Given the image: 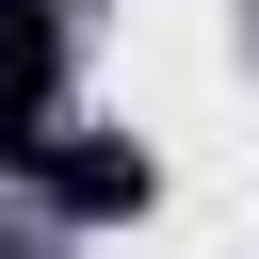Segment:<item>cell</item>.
<instances>
[{"label": "cell", "mask_w": 259, "mask_h": 259, "mask_svg": "<svg viewBox=\"0 0 259 259\" xmlns=\"http://www.w3.org/2000/svg\"><path fill=\"white\" fill-rule=\"evenodd\" d=\"M32 178H49V210H81V227H130V210L162 194V162H146V146H97V130H49Z\"/></svg>", "instance_id": "6da1fadb"}, {"label": "cell", "mask_w": 259, "mask_h": 259, "mask_svg": "<svg viewBox=\"0 0 259 259\" xmlns=\"http://www.w3.org/2000/svg\"><path fill=\"white\" fill-rule=\"evenodd\" d=\"M49 130H65V49L32 32V49H0V178H32Z\"/></svg>", "instance_id": "7a4b0ae2"}, {"label": "cell", "mask_w": 259, "mask_h": 259, "mask_svg": "<svg viewBox=\"0 0 259 259\" xmlns=\"http://www.w3.org/2000/svg\"><path fill=\"white\" fill-rule=\"evenodd\" d=\"M32 32H49V0H0V49H32Z\"/></svg>", "instance_id": "3957f363"}, {"label": "cell", "mask_w": 259, "mask_h": 259, "mask_svg": "<svg viewBox=\"0 0 259 259\" xmlns=\"http://www.w3.org/2000/svg\"><path fill=\"white\" fill-rule=\"evenodd\" d=\"M0 259H16V227H0Z\"/></svg>", "instance_id": "277c9868"}]
</instances>
